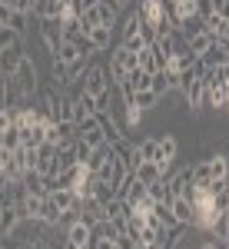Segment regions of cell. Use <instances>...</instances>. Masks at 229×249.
<instances>
[{"mask_svg":"<svg viewBox=\"0 0 229 249\" xmlns=\"http://www.w3.org/2000/svg\"><path fill=\"white\" fill-rule=\"evenodd\" d=\"M23 57H27V53H23V37L3 43V47H0V67H3V77H14Z\"/></svg>","mask_w":229,"mask_h":249,"instance_id":"1","label":"cell"},{"mask_svg":"<svg viewBox=\"0 0 229 249\" xmlns=\"http://www.w3.org/2000/svg\"><path fill=\"white\" fill-rule=\"evenodd\" d=\"M110 87H113V83H110L106 67H90V70L83 73V90H87L90 96H103Z\"/></svg>","mask_w":229,"mask_h":249,"instance_id":"2","label":"cell"},{"mask_svg":"<svg viewBox=\"0 0 229 249\" xmlns=\"http://www.w3.org/2000/svg\"><path fill=\"white\" fill-rule=\"evenodd\" d=\"M40 37H43V43H47V50L57 57L60 47L67 43V37H63V23L60 20H40Z\"/></svg>","mask_w":229,"mask_h":249,"instance_id":"3","label":"cell"},{"mask_svg":"<svg viewBox=\"0 0 229 249\" xmlns=\"http://www.w3.org/2000/svg\"><path fill=\"white\" fill-rule=\"evenodd\" d=\"M14 80H17L20 90H23V96H34V93H37V67H34V60H30V57L20 60Z\"/></svg>","mask_w":229,"mask_h":249,"instance_id":"4","label":"cell"},{"mask_svg":"<svg viewBox=\"0 0 229 249\" xmlns=\"http://www.w3.org/2000/svg\"><path fill=\"white\" fill-rule=\"evenodd\" d=\"M80 140L87 143V146H106V133H103V126H100V116H90L87 123H80Z\"/></svg>","mask_w":229,"mask_h":249,"instance_id":"5","label":"cell"},{"mask_svg":"<svg viewBox=\"0 0 229 249\" xmlns=\"http://www.w3.org/2000/svg\"><path fill=\"white\" fill-rule=\"evenodd\" d=\"M176 153H179V140L173 133H166V136H159V166H163V173H170V166H173V160H176Z\"/></svg>","mask_w":229,"mask_h":249,"instance_id":"6","label":"cell"},{"mask_svg":"<svg viewBox=\"0 0 229 249\" xmlns=\"http://www.w3.org/2000/svg\"><path fill=\"white\" fill-rule=\"evenodd\" d=\"M37 20H63L67 17V0H37Z\"/></svg>","mask_w":229,"mask_h":249,"instance_id":"7","label":"cell"},{"mask_svg":"<svg viewBox=\"0 0 229 249\" xmlns=\"http://www.w3.org/2000/svg\"><path fill=\"white\" fill-rule=\"evenodd\" d=\"M140 67H143L146 73H159V70H166V67H170V60L163 57L156 47H146V50H140Z\"/></svg>","mask_w":229,"mask_h":249,"instance_id":"8","label":"cell"},{"mask_svg":"<svg viewBox=\"0 0 229 249\" xmlns=\"http://www.w3.org/2000/svg\"><path fill=\"white\" fill-rule=\"evenodd\" d=\"M27 20H30V14L0 7V27H10V30H17V34H27Z\"/></svg>","mask_w":229,"mask_h":249,"instance_id":"9","label":"cell"},{"mask_svg":"<svg viewBox=\"0 0 229 249\" xmlns=\"http://www.w3.org/2000/svg\"><path fill=\"white\" fill-rule=\"evenodd\" d=\"M63 239H70V243H76V246H90V243H93V230H90L83 219H76V223H70V230H67Z\"/></svg>","mask_w":229,"mask_h":249,"instance_id":"10","label":"cell"},{"mask_svg":"<svg viewBox=\"0 0 229 249\" xmlns=\"http://www.w3.org/2000/svg\"><path fill=\"white\" fill-rule=\"evenodd\" d=\"M136 156H140V163H146V160H159V136H143L140 143H136Z\"/></svg>","mask_w":229,"mask_h":249,"instance_id":"11","label":"cell"},{"mask_svg":"<svg viewBox=\"0 0 229 249\" xmlns=\"http://www.w3.org/2000/svg\"><path fill=\"white\" fill-rule=\"evenodd\" d=\"M50 83H53V87H60V90H67V87L73 83L70 67H67L63 60H57V57H53V63H50Z\"/></svg>","mask_w":229,"mask_h":249,"instance_id":"12","label":"cell"},{"mask_svg":"<svg viewBox=\"0 0 229 249\" xmlns=\"http://www.w3.org/2000/svg\"><path fill=\"white\" fill-rule=\"evenodd\" d=\"M87 37H90V43L96 47V53H103V50L113 47V27H93Z\"/></svg>","mask_w":229,"mask_h":249,"instance_id":"13","label":"cell"},{"mask_svg":"<svg viewBox=\"0 0 229 249\" xmlns=\"http://www.w3.org/2000/svg\"><path fill=\"white\" fill-rule=\"evenodd\" d=\"M193 186V166H186V170H179L176 176H170V190L173 196H186Z\"/></svg>","mask_w":229,"mask_h":249,"instance_id":"14","label":"cell"},{"mask_svg":"<svg viewBox=\"0 0 229 249\" xmlns=\"http://www.w3.org/2000/svg\"><path fill=\"white\" fill-rule=\"evenodd\" d=\"M173 213H176L179 223H190V226H193V219H196V206L190 203V196H176L173 199Z\"/></svg>","mask_w":229,"mask_h":249,"instance_id":"15","label":"cell"},{"mask_svg":"<svg viewBox=\"0 0 229 249\" xmlns=\"http://www.w3.org/2000/svg\"><path fill=\"white\" fill-rule=\"evenodd\" d=\"M136 176H140V179H143V183L150 186V183H156V179H163L166 173H163V166H159V163L146 160V163H140V166H136Z\"/></svg>","mask_w":229,"mask_h":249,"instance_id":"16","label":"cell"},{"mask_svg":"<svg viewBox=\"0 0 229 249\" xmlns=\"http://www.w3.org/2000/svg\"><path fill=\"white\" fill-rule=\"evenodd\" d=\"M150 196L156 199V203H170V206H173V199H176V196H173V190H170V179H166V176H163V179H156V183H150Z\"/></svg>","mask_w":229,"mask_h":249,"instance_id":"17","label":"cell"},{"mask_svg":"<svg viewBox=\"0 0 229 249\" xmlns=\"http://www.w3.org/2000/svg\"><path fill=\"white\" fill-rule=\"evenodd\" d=\"M113 60H116V63H123L126 70H140V53L130 50V47H123V43L113 50Z\"/></svg>","mask_w":229,"mask_h":249,"instance_id":"18","label":"cell"},{"mask_svg":"<svg viewBox=\"0 0 229 249\" xmlns=\"http://www.w3.org/2000/svg\"><path fill=\"white\" fill-rule=\"evenodd\" d=\"M210 173H212V183H223L229 176V156H223V153L210 156Z\"/></svg>","mask_w":229,"mask_h":249,"instance_id":"19","label":"cell"},{"mask_svg":"<svg viewBox=\"0 0 229 249\" xmlns=\"http://www.w3.org/2000/svg\"><path fill=\"white\" fill-rule=\"evenodd\" d=\"M179 30H183V37L190 40V37H196V34H206L210 27H206V17L193 14V17H186V20H183V27H179Z\"/></svg>","mask_w":229,"mask_h":249,"instance_id":"20","label":"cell"},{"mask_svg":"<svg viewBox=\"0 0 229 249\" xmlns=\"http://www.w3.org/2000/svg\"><path fill=\"white\" fill-rule=\"evenodd\" d=\"M186 43H190V50L196 53V57H203L212 43H216V34H210V30H206V34H196V37H190Z\"/></svg>","mask_w":229,"mask_h":249,"instance_id":"21","label":"cell"},{"mask_svg":"<svg viewBox=\"0 0 229 249\" xmlns=\"http://www.w3.org/2000/svg\"><path fill=\"white\" fill-rule=\"evenodd\" d=\"M40 223H47V226H57V223H63V213H60V206L47 196L43 199V213H40Z\"/></svg>","mask_w":229,"mask_h":249,"instance_id":"22","label":"cell"},{"mask_svg":"<svg viewBox=\"0 0 229 249\" xmlns=\"http://www.w3.org/2000/svg\"><path fill=\"white\" fill-rule=\"evenodd\" d=\"M83 30H87V34H90V30H93V27H106V20H103V10H100V3H96V7H90V10H83Z\"/></svg>","mask_w":229,"mask_h":249,"instance_id":"23","label":"cell"},{"mask_svg":"<svg viewBox=\"0 0 229 249\" xmlns=\"http://www.w3.org/2000/svg\"><path fill=\"white\" fill-rule=\"evenodd\" d=\"M106 73H110V83H113V87H123V83L130 80V70H126L123 63H116L113 57H110V63H106Z\"/></svg>","mask_w":229,"mask_h":249,"instance_id":"24","label":"cell"},{"mask_svg":"<svg viewBox=\"0 0 229 249\" xmlns=\"http://www.w3.org/2000/svg\"><path fill=\"white\" fill-rule=\"evenodd\" d=\"M193 183H196V186H210V183H212L210 160H199V163H193Z\"/></svg>","mask_w":229,"mask_h":249,"instance_id":"25","label":"cell"},{"mask_svg":"<svg viewBox=\"0 0 229 249\" xmlns=\"http://www.w3.org/2000/svg\"><path fill=\"white\" fill-rule=\"evenodd\" d=\"M159 96H163V93H156V90H140L133 100H136V107H140V110H153V107L159 103ZM126 103H130V100H126Z\"/></svg>","mask_w":229,"mask_h":249,"instance_id":"26","label":"cell"},{"mask_svg":"<svg viewBox=\"0 0 229 249\" xmlns=\"http://www.w3.org/2000/svg\"><path fill=\"white\" fill-rule=\"evenodd\" d=\"M80 57H83V50H80L76 43H70V40L60 47V53H57V60H63V63H73V60H80Z\"/></svg>","mask_w":229,"mask_h":249,"instance_id":"27","label":"cell"},{"mask_svg":"<svg viewBox=\"0 0 229 249\" xmlns=\"http://www.w3.org/2000/svg\"><path fill=\"white\" fill-rule=\"evenodd\" d=\"M196 14H199V17H212V14H216V3H212V0H196Z\"/></svg>","mask_w":229,"mask_h":249,"instance_id":"28","label":"cell"},{"mask_svg":"<svg viewBox=\"0 0 229 249\" xmlns=\"http://www.w3.org/2000/svg\"><path fill=\"white\" fill-rule=\"evenodd\" d=\"M0 7H14V0H0Z\"/></svg>","mask_w":229,"mask_h":249,"instance_id":"29","label":"cell"},{"mask_svg":"<svg viewBox=\"0 0 229 249\" xmlns=\"http://www.w3.org/2000/svg\"><path fill=\"white\" fill-rule=\"evenodd\" d=\"M116 3H120V7H126V3H130V0H116Z\"/></svg>","mask_w":229,"mask_h":249,"instance_id":"30","label":"cell"},{"mask_svg":"<svg viewBox=\"0 0 229 249\" xmlns=\"http://www.w3.org/2000/svg\"><path fill=\"white\" fill-rule=\"evenodd\" d=\"M166 3H179V0H166Z\"/></svg>","mask_w":229,"mask_h":249,"instance_id":"31","label":"cell"}]
</instances>
